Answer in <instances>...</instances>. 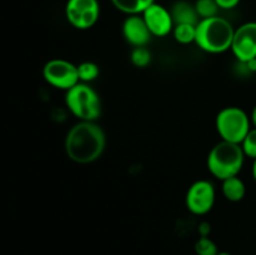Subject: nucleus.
<instances>
[{
	"label": "nucleus",
	"mask_w": 256,
	"mask_h": 255,
	"mask_svg": "<svg viewBox=\"0 0 256 255\" xmlns=\"http://www.w3.org/2000/svg\"><path fill=\"white\" fill-rule=\"evenodd\" d=\"M240 145H242L245 156L252 160L256 159V128H252Z\"/></svg>",
	"instance_id": "20"
},
{
	"label": "nucleus",
	"mask_w": 256,
	"mask_h": 255,
	"mask_svg": "<svg viewBox=\"0 0 256 255\" xmlns=\"http://www.w3.org/2000/svg\"><path fill=\"white\" fill-rule=\"evenodd\" d=\"M122 32L125 42L132 48L146 46L152 39V32L148 29L142 14L128 15V18L122 22Z\"/></svg>",
	"instance_id": "11"
},
{
	"label": "nucleus",
	"mask_w": 256,
	"mask_h": 255,
	"mask_svg": "<svg viewBox=\"0 0 256 255\" xmlns=\"http://www.w3.org/2000/svg\"><path fill=\"white\" fill-rule=\"evenodd\" d=\"M215 128L222 142L242 144L252 128V118L242 108L228 106L218 112Z\"/></svg>",
	"instance_id": "5"
},
{
	"label": "nucleus",
	"mask_w": 256,
	"mask_h": 255,
	"mask_svg": "<svg viewBox=\"0 0 256 255\" xmlns=\"http://www.w3.org/2000/svg\"><path fill=\"white\" fill-rule=\"evenodd\" d=\"M195 9H196L200 20L218 16V12L220 10L215 0H198L195 2Z\"/></svg>",
	"instance_id": "17"
},
{
	"label": "nucleus",
	"mask_w": 256,
	"mask_h": 255,
	"mask_svg": "<svg viewBox=\"0 0 256 255\" xmlns=\"http://www.w3.org/2000/svg\"><path fill=\"white\" fill-rule=\"evenodd\" d=\"M216 202V189L209 180H198L190 185L185 196V205L192 215L209 214Z\"/></svg>",
	"instance_id": "8"
},
{
	"label": "nucleus",
	"mask_w": 256,
	"mask_h": 255,
	"mask_svg": "<svg viewBox=\"0 0 256 255\" xmlns=\"http://www.w3.org/2000/svg\"><path fill=\"white\" fill-rule=\"evenodd\" d=\"M252 179H254V182H255V184H256V159H255V160H252Z\"/></svg>",
	"instance_id": "25"
},
{
	"label": "nucleus",
	"mask_w": 256,
	"mask_h": 255,
	"mask_svg": "<svg viewBox=\"0 0 256 255\" xmlns=\"http://www.w3.org/2000/svg\"><path fill=\"white\" fill-rule=\"evenodd\" d=\"M42 78L50 86L68 92L79 84L78 65L65 59H52L42 68Z\"/></svg>",
	"instance_id": "6"
},
{
	"label": "nucleus",
	"mask_w": 256,
	"mask_h": 255,
	"mask_svg": "<svg viewBox=\"0 0 256 255\" xmlns=\"http://www.w3.org/2000/svg\"><path fill=\"white\" fill-rule=\"evenodd\" d=\"M196 255H218L219 248L210 236H200L194 245Z\"/></svg>",
	"instance_id": "18"
},
{
	"label": "nucleus",
	"mask_w": 256,
	"mask_h": 255,
	"mask_svg": "<svg viewBox=\"0 0 256 255\" xmlns=\"http://www.w3.org/2000/svg\"><path fill=\"white\" fill-rule=\"evenodd\" d=\"M99 0H68L65 16L68 22L78 30H89L100 19Z\"/></svg>",
	"instance_id": "7"
},
{
	"label": "nucleus",
	"mask_w": 256,
	"mask_h": 255,
	"mask_svg": "<svg viewBox=\"0 0 256 255\" xmlns=\"http://www.w3.org/2000/svg\"><path fill=\"white\" fill-rule=\"evenodd\" d=\"M245 156L240 144L220 142L212 148L206 159L208 170L215 179L226 180L239 176L245 164Z\"/></svg>",
	"instance_id": "3"
},
{
	"label": "nucleus",
	"mask_w": 256,
	"mask_h": 255,
	"mask_svg": "<svg viewBox=\"0 0 256 255\" xmlns=\"http://www.w3.org/2000/svg\"><path fill=\"white\" fill-rule=\"evenodd\" d=\"M152 38H165L172 34L175 22L169 9L154 2L142 14Z\"/></svg>",
	"instance_id": "10"
},
{
	"label": "nucleus",
	"mask_w": 256,
	"mask_h": 255,
	"mask_svg": "<svg viewBox=\"0 0 256 255\" xmlns=\"http://www.w3.org/2000/svg\"><path fill=\"white\" fill-rule=\"evenodd\" d=\"M230 52L240 64L256 59V22H248L235 29Z\"/></svg>",
	"instance_id": "9"
},
{
	"label": "nucleus",
	"mask_w": 256,
	"mask_h": 255,
	"mask_svg": "<svg viewBox=\"0 0 256 255\" xmlns=\"http://www.w3.org/2000/svg\"><path fill=\"white\" fill-rule=\"evenodd\" d=\"M222 196L230 202H240L246 196V185L239 176L229 178L222 182Z\"/></svg>",
	"instance_id": "13"
},
{
	"label": "nucleus",
	"mask_w": 256,
	"mask_h": 255,
	"mask_svg": "<svg viewBox=\"0 0 256 255\" xmlns=\"http://www.w3.org/2000/svg\"><path fill=\"white\" fill-rule=\"evenodd\" d=\"M65 105L79 122H98L102 116V99L90 84L79 82L65 92Z\"/></svg>",
	"instance_id": "4"
},
{
	"label": "nucleus",
	"mask_w": 256,
	"mask_h": 255,
	"mask_svg": "<svg viewBox=\"0 0 256 255\" xmlns=\"http://www.w3.org/2000/svg\"><path fill=\"white\" fill-rule=\"evenodd\" d=\"M220 10H232L239 6L242 0H215Z\"/></svg>",
	"instance_id": "21"
},
{
	"label": "nucleus",
	"mask_w": 256,
	"mask_h": 255,
	"mask_svg": "<svg viewBox=\"0 0 256 255\" xmlns=\"http://www.w3.org/2000/svg\"><path fill=\"white\" fill-rule=\"evenodd\" d=\"M106 148V134L96 122H78L68 132L65 154L80 165L92 164L102 158Z\"/></svg>",
	"instance_id": "1"
},
{
	"label": "nucleus",
	"mask_w": 256,
	"mask_h": 255,
	"mask_svg": "<svg viewBox=\"0 0 256 255\" xmlns=\"http://www.w3.org/2000/svg\"><path fill=\"white\" fill-rule=\"evenodd\" d=\"M130 59H132L134 66L144 69V68L149 66L150 62H152V52L146 46L134 48L132 55H130Z\"/></svg>",
	"instance_id": "19"
},
{
	"label": "nucleus",
	"mask_w": 256,
	"mask_h": 255,
	"mask_svg": "<svg viewBox=\"0 0 256 255\" xmlns=\"http://www.w3.org/2000/svg\"><path fill=\"white\" fill-rule=\"evenodd\" d=\"M234 34L232 22L218 15L198 22L195 44L208 54H224L232 50Z\"/></svg>",
	"instance_id": "2"
},
{
	"label": "nucleus",
	"mask_w": 256,
	"mask_h": 255,
	"mask_svg": "<svg viewBox=\"0 0 256 255\" xmlns=\"http://www.w3.org/2000/svg\"><path fill=\"white\" fill-rule=\"evenodd\" d=\"M218 255H232V254H230V252H219V254Z\"/></svg>",
	"instance_id": "26"
},
{
	"label": "nucleus",
	"mask_w": 256,
	"mask_h": 255,
	"mask_svg": "<svg viewBox=\"0 0 256 255\" xmlns=\"http://www.w3.org/2000/svg\"><path fill=\"white\" fill-rule=\"evenodd\" d=\"M119 12L126 15H140L155 2V0H112Z\"/></svg>",
	"instance_id": "14"
},
{
	"label": "nucleus",
	"mask_w": 256,
	"mask_h": 255,
	"mask_svg": "<svg viewBox=\"0 0 256 255\" xmlns=\"http://www.w3.org/2000/svg\"><path fill=\"white\" fill-rule=\"evenodd\" d=\"M250 118H252V126L256 128V105L254 106V109H252V115H250Z\"/></svg>",
	"instance_id": "24"
},
{
	"label": "nucleus",
	"mask_w": 256,
	"mask_h": 255,
	"mask_svg": "<svg viewBox=\"0 0 256 255\" xmlns=\"http://www.w3.org/2000/svg\"><path fill=\"white\" fill-rule=\"evenodd\" d=\"M78 72L80 82L90 84L99 78L100 68L94 62H82L78 65Z\"/></svg>",
	"instance_id": "16"
},
{
	"label": "nucleus",
	"mask_w": 256,
	"mask_h": 255,
	"mask_svg": "<svg viewBox=\"0 0 256 255\" xmlns=\"http://www.w3.org/2000/svg\"><path fill=\"white\" fill-rule=\"evenodd\" d=\"M172 36L175 42L182 45L195 44L196 39V25L192 24H176L172 30Z\"/></svg>",
	"instance_id": "15"
},
{
	"label": "nucleus",
	"mask_w": 256,
	"mask_h": 255,
	"mask_svg": "<svg viewBox=\"0 0 256 255\" xmlns=\"http://www.w3.org/2000/svg\"><path fill=\"white\" fill-rule=\"evenodd\" d=\"M210 225L208 222H202L199 228V232H200V236H209L210 235Z\"/></svg>",
	"instance_id": "22"
},
{
	"label": "nucleus",
	"mask_w": 256,
	"mask_h": 255,
	"mask_svg": "<svg viewBox=\"0 0 256 255\" xmlns=\"http://www.w3.org/2000/svg\"><path fill=\"white\" fill-rule=\"evenodd\" d=\"M175 25L176 24H192L198 25L200 18L198 15L195 5L189 4L188 2H176L170 9Z\"/></svg>",
	"instance_id": "12"
},
{
	"label": "nucleus",
	"mask_w": 256,
	"mask_h": 255,
	"mask_svg": "<svg viewBox=\"0 0 256 255\" xmlns=\"http://www.w3.org/2000/svg\"><path fill=\"white\" fill-rule=\"evenodd\" d=\"M242 65H244V66H246L248 72H256V59L250 60V62H245V64H242Z\"/></svg>",
	"instance_id": "23"
}]
</instances>
